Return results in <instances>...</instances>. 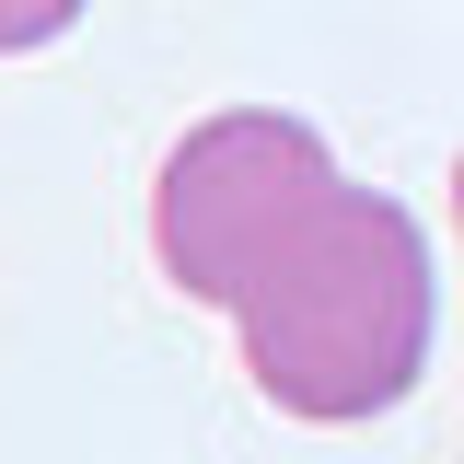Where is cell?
<instances>
[{"instance_id": "obj_1", "label": "cell", "mask_w": 464, "mask_h": 464, "mask_svg": "<svg viewBox=\"0 0 464 464\" xmlns=\"http://www.w3.org/2000/svg\"><path fill=\"white\" fill-rule=\"evenodd\" d=\"M244 325V372L279 418L348 430V418H383L406 406V383L430 372V232L406 221L383 186H325L290 244L256 267V290L232 302Z\"/></svg>"}, {"instance_id": "obj_2", "label": "cell", "mask_w": 464, "mask_h": 464, "mask_svg": "<svg viewBox=\"0 0 464 464\" xmlns=\"http://www.w3.org/2000/svg\"><path fill=\"white\" fill-rule=\"evenodd\" d=\"M337 186V151L279 105H232V116H198L174 140L163 186H151V256L186 302H244L256 267L290 244V221Z\"/></svg>"}, {"instance_id": "obj_3", "label": "cell", "mask_w": 464, "mask_h": 464, "mask_svg": "<svg viewBox=\"0 0 464 464\" xmlns=\"http://www.w3.org/2000/svg\"><path fill=\"white\" fill-rule=\"evenodd\" d=\"M82 24V0H0V58H24V47H58Z\"/></svg>"}, {"instance_id": "obj_4", "label": "cell", "mask_w": 464, "mask_h": 464, "mask_svg": "<svg viewBox=\"0 0 464 464\" xmlns=\"http://www.w3.org/2000/svg\"><path fill=\"white\" fill-rule=\"evenodd\" d=\"M453 221H464V163H453Z\"/></svg>"}]
</instances>
